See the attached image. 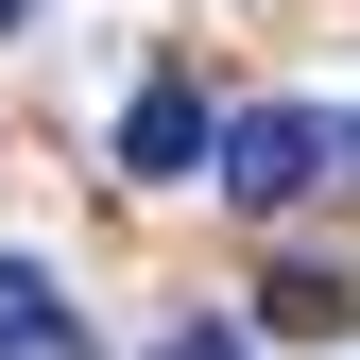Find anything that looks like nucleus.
<instances>
[{
	"label": "nucleus",
	"instance_id": "nucleus-1",
	"mask_svg": "<svg viewBox=\"0 0 360 360\" xmlns=\"http://www.w3.org/2000/svg\"><path fill=\"white\" fill-rule=\"evenodd\" d=\"M326 138H343L326 103H257V120H223V138H206V172H223L257 223H275V206H309V189H326Z\"/></svg>",
	"mask_w": 360,
	"mask_h": 360
},
{
	"label": "nucleus",
	"instance_id": "nucleus-2",
	"mask_svg": "<svg viewBox=\"0 0 360 360\" xmlns=\"http://www.w3.org/2000/svg\"><path fill=\"white\" fill-rule=\"evenodd\" d=\"M206 86L189 69H138V103H120V189H172V172H206Z\"/></svg>",
	"mask_w": 360,
	"mask_h": 360
},
{
	"label": "nucleus",
	"instance_id": "nucleus-3",
	"mask_svg": "<svg viewBox=\"0 0 360 360\" xmlns=\"http://www.w3.org/2000/svg\"><path fill=\"white\" fill-rule=\"evenodd\" d=\"M0 360H103V343H86V309L34 275V257H0Z\"/></svg>",
	"mask_w": 360,
	"mask_h": 360
},
{
	"label": "nucleus",
	"instance_id": "nucleus-4",
	"mask_svg": "<svg viewBox=\"0 0 360 360\" xmlns=\"http://www.w3.org/2000/svg\"><path fill=\"white\" fill-rule=\"evenodd\" d=\"M257 309H275L292 343H343V309H360V292H343V275H275V292H257Z\"/></svg>",
	"mask_w": 360,
	"mask_h": 360
},
{
	"label": "nucleus",
	"instance_id": "nucleus-5",
	"mask_svg": "<svg viewBox=\"0 0 360 360\" xmlns=\"http://www.w3.org/2000/svg\"><path fill=\"white\" fill-rule=\"evenodd\" d=\"M155 360H240V343H223V326H172V343H155Z\"/></svg>",
	"mask_w": 360,
	"mask_h": 360
},
{
	"label": "nucleus",
	"instance_id": "nucleus-6",
	"mask_svg": "<svg viewBox=\"0 0 360 360\" xmlns=\"http://www.w3.org/2000/svg\"><path fill=\"white\" fill-rule=\"evenodd\" d=\"M326 172H360V138H326Z\"/></svg>",
	"mask_w": 360,
	"mask_h": 360
},
{
	"label": "nucleus",
	"instance_id": "nucleus-7",
	"mask_svg": "<svg viewBox=\"0 0 360 360\" xmlns=\"http://www.w3.org/2000/svg\"><path fill=\"white\" fill-rule=\"evenodd\" d=\"M0 18H34V0H0Z\"/></svg>",
	"mask_w": 360,
	"mask_h": 360
}]
</instances>
